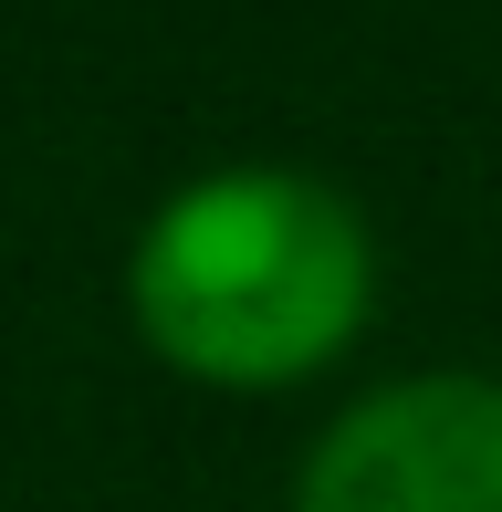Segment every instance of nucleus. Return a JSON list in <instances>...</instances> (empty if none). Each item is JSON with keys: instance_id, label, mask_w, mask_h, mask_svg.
I'll return each instance as SVG.
<instances>
[{"instance_id": "1", "label": "nucleus", "mask_w": 502, "mask_h": 512, "mask_svg": "<svg viewBox=\"0 0 502 512\" xmlns=\"http://www.w3.org/2000/svg\"><path fill=\"white\" fill-rule=\"evenodd\" d=\"M377 241L346 189L304 168H210L157 199L126 251V314L157 366L199 387H304L367 335Z\"/></svg>"}, {"instance_id": "2", "label": "nucleus", "mask_w": 502, "mask_h": 512, "mask_svg": "<svg viewBox=\"0 0 502 512\" xmlns=\"http://www.w3.org/2000/svg\"><path fill=\"white\" fill-rule=\"evenodd\" d=\"M293 512H502V377H398L293 471Z\"/></svg>"}]
</instances>
